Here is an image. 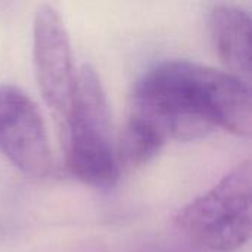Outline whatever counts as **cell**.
Listing matches in <instances>:
<instances>
[{
  "mask_svg": "<svg viewBox=\"0 0 252 252\" xmlns=\"http://www.w3.org/2000/svg\"><path fill=\"white\" fill-rule=\"evenodd\" d=\"M165 142L148 126L128 118L120 143V158L130 167H142L154 159Z\"/></svg>",
  "mask_w": 252,
  "mask_h": 252,
  "instance_id": "cell-7",
  "label": "cell"
},
{
  "mask_svg": "<svg viewBox=\"0 0 252 252\" xmlns=\"http://www.w3.org/2000/svg\"><path fill=\"white\" fill-rule=\"evenodd\" d=\"M214 49L229 74L251 83V16L242 7L217 4L208 16Z\"/></svg>",
  "mask_w": 252,
  "mask_h": 252,
  "instance_id": "cell-6",
  "label": "cell"
},
{
  "mask_svg": "<svg viewBox=\"0 0 252 252\" xmlns=\"http://www.w3.org/2000/svg\"><path fill=\"white\" fill-rule=\"evenodd\" d=\"M251 161L245 159L213 189L176 216V227L196 247L232 252L251 238Z\"/></svg>",
  "mask_w": 252,
  "mask_h": 252,
  "instance_id": "cell-3",
  "label": "cell"
},
{
  "mask_svg": "<svg viewBox=\"0 0 252 252\" xmlns=\"http://www.w3.org/2000/svg\"><path fill=\"white\" fill-rule=\"evenodd\" d=\"M128 118L148 126L165 143L198 140L217 128L250 137L251 89L229 72L190 61H167L139 78Z\"/></svg>",
  "mask_w": 252,
  "mask_h": 252,
  "instance_id": "cell-1",
  "label": "cell"
},
{
  "mask_svg": "<svg viewBox=\"0 0 252 252\" xmlns=\"http://www.w3.org/2000/svg\"><path fill=\"white\" fill-rule=\"evenodd\" d=\"M0 152L27 176L43 179L52 171L41 114L30 96L10 84H0Z\"/></svg>",
  "mask_w": 252,
  "mask_h": 252,
  "instance_id": "cell-4",
  "label": "cell"
},
{
  "mask_svg": "<svg viewBox=\"0 0 252 252\" xmlns=\"http://www.w3.org/2000/svg\"><path fill=\"white\" fill-rule=\"evenodd\" d=\"M68 124L66 167L84 185L112 188L118 177V158L111 140V118L102 81L92 65L77 72Z\"/></svg>",
  "mask_w": 252,
  "mask_h": 252,
  "instance_id": "cell-2",
  "label": "cell"
},
{
  "mask_svg": "<svg viewBox=\"0 0 252 252\" xmlns=\"http://www.w3.org/2000/svg\"><path fill=\"white\" fill-rule=\"evenodd\" d=\"M32 59L43 99L66 120L75 90L77 72L72 62L66 27L55 7H37L32 22Z\"/></svg>",
  "mask_w": 252,
  "mask_h": 252,
  "instance_id": "cell-5",
  "label": "cell"
}]
</instances>
